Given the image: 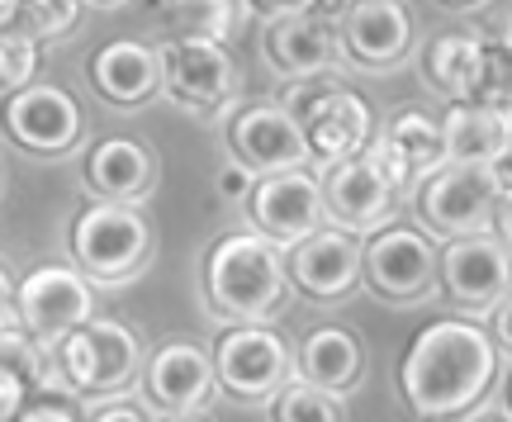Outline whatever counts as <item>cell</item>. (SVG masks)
<instances>
[{
	"instance_id": "d6986e66",
	"label": "cell",
	"mask_w": 512,
	"mask_h": 422,
	"mask_svg": "<svg viewBox=\"0 0 512 422\" xmlns=\"http://www.w3.org/2000/svg\"><path fill=\"white\" fill-rule=\"evenodd\" d=\"M91 81L110 105H147L162 91V53L138 38H114L91 57Z\"/></svg>"
},
{
	"instance_id": "8992f818",
	"label": "cell",
	"mask_w": 512,
	"mask_h": 422,
	"mask_svg": "<svg viewBox=\"0 0 512 422\" xmlns=\"http://www.w3.org/2000/svg\"><path fill=\"white\" fill-rule=\"evenodd\" d=\"M498 166H441L418 185V219L441 238L479 233L494 219Z\"/></svg>"
},
{
	"instance_id": "7bdbcfd3",
	"label": "cell",
	"mask_w": 512,
	"mask_h": 422,
	"mask_svg": "<svg viewBox=\"0 0 512 422\" xmlns=\"http://www.w3.org/2000/svg\"><path fill=\"white\" fill-rule=\"evenodd\" d=\"M162 422H209V418H204V413H166Z\"/></svg>"
},
{
	"instance_id": "83f0119b",
	"label": "cell",
	"mask_w": 512,
	"mask_h": 422,
	"mask_svg": "<svg viewBox=\"0 0 512 422\" xmlns=\"http://www.w3.org/2000/svg\"><path fill=\"white\" fill-rule=\"evenodd\" d=\"M271 422H342V404L309 380H290L271 394Z\"/></svg>"
},
{
	"instance_id": "f1b7e54d",
	"label": "cell",
	"mask_w": 512,
	"mask_h": 422,
	"mask_svg": "<svg viewBox=\"0 0 512 422\" xmlns=\"http://www.w3.org/2000/svg\"><path fill=\"white\" fill-rule=\"evenodd\" d=\"M38 81V38L24 34L19 24L0 29V91L15 95Z\"/></svg>"
},
{
	"instance_id": "603a6c76",
	"label": "cell",
	"mask_w": 512,
	"mask_h": 422,
	"mask_svg": "<svg viewBox=\"0 0 512 422\" xmlns=\"http://www.w3.org/2000/svg\"><path fill=\"white\" fill-rule=\"evenodd\" d=\"M427 81L456 100H484L489 86V43L479 34H441L427 48Z\"/></svg>"
},
{
	"instance_id": "60d3db41",
	"label": "cell",
	"mask_w": 512,
	"mask_h": 422,
	"mask_svg": "<svg viewBox=\"0 0 512 422\" xmlns=\"http://www.w3.org/2000/svg\"><path fill=\"white\" fill-rule=\"evenodd\" d=\"M19 19V0H0V29H10Z\"/></svg>"
},
{
	"instance_id": "8fae6325",
	"label": "cell",
	"mask_w": 512,
	"mask_h": 422,
	"mask_svg": "<svg viewBox=\"0 0 512 422\" xmlns=\"http://www.w3.org/2000/svg\"><path fill=\"white\" fill-rule=\"evenodd\" d=\"M294 119H299L304 143H309V162H323V166L361 157L370 147V138H375V114H370V105L356 91H342V86L318 91Z\"/></svg>"
},
{
	"instance_id": "9c48e42d",
	"label": "cell",
	"mask_w": 512,
	"mask_h": 422,
	"mask_svg": "<svg viewBox=\"0 0 512 422\" xmlns=\"http://www.w3.org/2000/svg\"><path fill=\"white\" fill-rule=\"evenodd\" d=\"M0 124L5 138L19 143L34 157H62L72 152L81 138V105L62 86H24V91L5 95L0 105Z\"/></svg>"
},
{
	"instance_id": "30bf717a",
	"label": "cell",
	"mask_w": 512,
	"mask_h": 422,
	"mask_svg": "<svg viewBox=\"0 0 512 422\" xmlns=\"http://www.w3.org/2000/svg\"><path fill=\"white\" fill-rule=\"evenodd\" d=\"M247 209H252L256 233L275 247H294L309 233H318L323 223V190H318V176H309L304 166L299 171H271L252 185L247 195Z\"/></svg>"
},
{
	"instance_id": "b9f144b4",
	"label": "cell",
	"mask_w": 512,
	"mask_h": 422,
	"mask_svg": "<svg viewBox=\"0 0 512 422\" xmlns=\"http://www.w3.org/2000/svg\"><path fill=\"white\" fill-rule=\"evenodd\" d=\"M470 422H512V413L508 408H484V413H475Z\"/></svg>"
},
{
	"instance_id": "7a4b0ae2",
	"label": "cell",
	"mask_w": 512,
	"mask_h": 422,
	"mask_svg": "<svg viewBox=\"0 0 512 422\" xmlns=\"http://www.w3.org/2000/svg\"><path fill=\"white\" fill-rule=\"evenodd\" d=\"M204 290L219 318L233 323H261L271 318L290 294V266L280 261V247L252 233H228L214 242L204 261Z\"/></svg>"
},
{
	"instance_id": "2e32d148",
	"label": "cell",
	"mask_w": 512,
	"mask_h": 422,
	"mask_svg": "<svg viewBox=\"0 0 512 422\" xmlns=\"http://www.w3.org/2000/svg\"><path fill=\"white\" fill-rule=\"evenodd\" d=\"M147 399L162 413H200L209 404V394L219 389L214 380V356L195 342H166L152 351V361L143 370Z\"/></svg>"
},
{
	"instance_id": "d4e9b609",
	"label": "cell",
	"mask_w": 512,
	"mask_h": 422,
	"mask_svg": "<svg viewBox=\"0 0 512 422\" xmlns=\"http://www.w3.org/2000/svg\"><path fill=\"white\" fill-rule=\"evenodd\" d=\"M171 38H209V43H228L238 29L247 0H157Z\"/></svg>"
},
{
	"instance_id": "7c38bea8",
	"label": "cell",
	"mask_w": 512,
	"mask_h": 422,
	"mask_svg": "<svg viewBox=\"0 0 512 422\" xmlns=\"http://www.w3.org/2000/svg\"><path fill=\"white\" fill-rule=\"evenodd\" d=\"M437 276L456 304L494 309L498 299L512 290V252L498 238L465 233V238L446 242V252L437 257Z\"/></svg>"
},
{
	"instance_id": "e0dca14e",
	"label": "cell",
	"mask_w": 512,
	"mask_h": 422,
	"mask_svg": "<svg viewBox=\"0 0 512 422\" xmlns=\"http://www.w3.org/2000/svg\"><path fill=\"white\" fill-rule=\"evenodd\" d=\"M290 280L309 299H342L361 280V238L347 228H318L304 242H294Z\"/></svg>"
},
{
	"instance_id": "8d00e7d4",
	"label": "cell",
	"mask_w": 512,
	"mask_h": 422,
	"mask_svg": "<svg viewBox=\"0 0 512 422\" xmlns=\"http://www.w3.org/2000/svg\"><path fill=\"white\" fill-rule=\"evenodd\" d=\"M19 328V313H15V280L5 276V266H0V332Z\"/></svg>"
},
{
	"instance_id": "484cf974",
	"label": "cell",
	"mask_w": 512,
	"mask_h": 422,
	"mask_svg": "<svg viewBox=\"0 0 512 422\" xmlns=\"http://www.w3.org/2000/svg\"><path fill=\"white\" fill-rule=\"evenodd\" d=\"M43 361H48V347H38L24 328L0 332V413H15L24 399H34Z\"/></svg>"
},
{
	"instance_id": "6da1fadb",
	"label": "cell",
	"mask_w": 512,
	"mask_h": 422,
	"mask_svg": "<svg viewBox=\"0 0 512 422\" xmlns=\"http://www.w3.org/2000/svg\"><path fill=\"white\" fill-rule=\"evenodd\" d=\"M498 375L494 337L465 318H437L408 342L399 366L403 404L422 422L470 418Z\"/></svg>"
},
{
	"instance_id": "ee69618b",
	"label": "cell",
	"mask_w": 512,
	"mask_h": 422,
	"mask_svg": "<svg viewBox=\"0 0 512 422\" xmlns=\"http://www.w3.org/2000/svg\"><path fill=\"white\" fill-rule=\"evenodd\" d=\"M441 5H451V10H470V5H484V0H441Z\"/></svg>"
},
{
	"instance_id": "ffe728a7",
	"label": "cell",
	"mask_w": 512,
	"mask_h": 422,
	"mask_svg": "<svg viewBox=\"0 0 512 422\" xmlns=\"http://www.w3.org/2000/svg\"><path fill=\"white\" fill-rule=\"evenodd\" d=\"M152 181H157V162L138 138H100L86 152V185L95 200L133 204L152 190Z\"/></svg>"
},
{
	"instance_id": "52a82bcc",
	"label": "cell",
	"mask_w": 512,
	"mask_h": 422,
	"mask_svg": "<svg viewBox=\"0 0 512 422\" xmlns=\"http://www.w3.org/2000/svg\"><path fill=\"white\" fill-rule=\"evenodd\" d=\"M214 380L238 399H271L275 389L294 380L290 342L261 323H238L214 347Z\"/></svg>"
},
{
	"instance_id": "44dd1931",
	"label": "cell",
	"mask_w": 512,
	"mask_h": 422,
	"mask_svg": "<svg viewBox=\"0 0 512 422\" xmlns=\"http://www.w3.org/2000/svg\"><path fill=\"white\" fill-rule=\"evenodd\" d=\"M446 166H498L503 162V114L489 100H456L441 114Z\"/></svg>"
},
{
	"instance_id": "5b68a950",
	"label": "cell",
	"mask_w": 512,
	"mask_h": 422,
	"mask_svg": "<svg viewBox=\"0 0 512 422\" xmlns=\"http://www.w3.org/2000/svg\"><path fill=\"white\" fill-rule=\"evenodd\" d=\"M15 313H19V328L29 332L38 347L53 351L72 328L95 318L91 280L81 271H72V266H34L15 285Z\"/></svg>"
},
{
	"instance_id": "4dcf8cb0",
	"label": "cell",
	"mask_w": 512,
	"mask_h": 422,
	"mask_svg": "<svg viewBox=\"0 0 512 422\" xmlns=\"http://www.w3.org/2000/svg\"><path fill=\"white\" fill-rule=\"evenodd\" d=\"M366 162L375 166V171H380L384 176V185H389V190H394V195H408V190H413V181H418V171H413V166H408V157H403L399 147L389 143V138H370V147H366Z\"/></svg>"
},
{
	"instance_id": "cb8c5ba5",
	"label": "cell",
	"mask_w": 512,
	"mask_h": 422,
	"mask_svg": "<svg viewBox=\"0 0 512 422\" xmlns=\"http://www.w3.org/2000/svg\"><path fill=\"white\" fill-rule=\"evenodd\" d=\"M361 366H366V351L356 342V332L337 328V323L313 328L309 337H304V347H299V361H294L299 380H309L313 389H328V394L356 385V380H361Z\"/></svg>"
},
{
	"instance_id": "836d02e7",
	"label": "cell",
	"mask_w": 512,
	"mask_h": 422,
	"mask_svg": "<svg viewBox=\"0 0 512 422\" xmlns=\"http://www.w3.org/2000/svg\"><path fill=\"white\" fill-rule=\"evenodd\" d=\"M214 185H219V200H247L256 181H252V171H247L242 162H228L219 171V181H214Z\"/></svg>"
},
{
	"instance_id": "4fadbf2b",
	"label": "cell",
	"mask_w": 512,
	"mask_h": 422,
	"mask_svg": "<svg viewBox=\"0 0 512 422\" xmlns=\"http://www.w3.org/2000/svg\"><path fill=\"white\" fill-rule=\"evenodd\" d=\"M228 147L247 171H299L309 162V143L304 129L285 105H247L228 119Z\"/></svg>"
},
{
	"instance_id": "7402d4cb",
	"label": "cell",
	"mask_w": 512,
	"mask_h": 422,
	"mask_svg": "<svg viewBox=\"0 0 512 422\" xmlns=\"http://www.w3.org/2000/svg\"><path fill=\"white\" fill-rule=\"evenodd\" d=\"M337 53V29L328 19L313 15H290V19H271L266 29V62L280 76H318Z\"/></svg>"
},
{
	"instance_id": "5bb4252c",
	"label": "cell",
	"mask_w": 512,
	"mask_h": 422,
	"mask_svg": "<svg viewBox=\"0 0 512 422\" xmlns=\"http://www.w3.org/2000/svg\"><path fill=\"white\" fill-rule=\"evenodd\" d=\"M233 57L209 38H166L162 48V86L190 110H214L233 95Z\"/></svg>"
},
{
	"instance_id": "e575fe53",
	"label": "cell",
	"mask_w": 512,
	"mask_h": 422,
	"mask_svg": "<svg viewBox=\"0 0 512 422\" xmlns=\"http://www.w3.org/2000/svg\"><path fill=\"white\" fill-rule=\"evenodd\" d=\"M489 328H494V342H498V347L512 351V290L498 299L494 309H489Z\"/></svg>"
},
{
	"instance_id": "ac0fdd59",
	"label": "cell",
	"mask_w": 512,
	"mask_h": 422,
	"mask_svg": "<svg viewBox=\"0 0 512 422\" xmlns=\"http://www.w3.org/2000/svg\"><path fill=\"white\" fill-rule=\"evenodd\" d=\"M318 190H323V214H328L337 228H380L384 214L399 200V195L384 185L380 171L366 162V152L351 157V162L323 166Z\"/></svg>"
},
{
	"instance_id": "277c9868",
	"label": "cell",
	"mask_w": 512,
	"mask_h": 422,
	"mask_svg": "<svg viewBox=\"0 0 512 422\" xmlns=\"http://www.w3.org/2000/svg\"><path fill=\"white\" fill-rule=\"evenodd\" d=\"M147 252H152V228L133 204L95 200L76 214L72 257L81 266V276L100 280V285H119V280L143 271Z\"/></svg>"
},
{
	"instance_id": "ba28073f",
	"label": "cell",
	"mask_w": 512,
	"mask_h": 422,
	"mask_svg": "<svg viewBox=\"0 0 512 422\" xmlns=\"http://www.w3.org/2000/svg\"><path fill=\"white\" fill-rule=\"evenodd\" d=\"M361 280L384 299H418L437 280V247L408 223H380L361 242Z\"/></svg>"
},
{
	"instance_id": "9a60e30c",
	"label": "cell",
	"mask_w": 512,
	"mask_h": 422,
	"mask_svg": "<svg viewBox=\"0 0 512 422\" xmlns=\"http://www.w3.org/2000/svg\"><path fill=\"white\" fill-rule=\"evenodd\" d=\"M337 43L361 67H394L413 48V15L403 0H351Z\"/></svg>"
},
{
	"instance_id": "74e56055",
	"label": "cell",
	"mask_w": 512,
	"mask_h": 422,
	"mask_svg": "<svg viewBox=\"0 0 512 422\" xmlns=\"http://www.w3.org/2000/svg\"><path fill=\"white\" fill-rule=\"evenodd\" d=\"M347 5H351V0H313L309 15H313V19H328V24H332V19L347 15Z\"/></svg>"
},
{
	"instance_id": "d6a6232c",
	"label": "cell",
	"mask_w": 512,
	"mask_h": 422,
	"mask_svg": "<svg viewBox=\"0 0 512 422\" xmlns=\"http://www.w3.org/2000/svg\"><path fill=\"white\" fill-rule=\"evenodd\" d=\"M494 228L503 247L512 252V171L508 162H498V200H494Z\"/></svg>"
},
{
	"instance_id": "1f68e13d",
	"label": "cell",
	"mask_w": 512,
	"mask_h": 422,
	"mask_svg": "<svg viewBox=\"0 0 512 422\" xmlns=\"http://www.w3.org/2000/svg\"><path fill=\"white\" fill-rule=\"evenodd\" d=\"M10 422H81V418H76L72 399H62V394H34V399H24L10 413Z\"/></svg>"
},
{
	"instance_id": "f35d334b",
	"label": "cell",
	"mask_w": 512,
	"mask_h": 422,
	"mask_svg": "<svg viewBox=\"0 0 512 422\" xmlns=\"http://www.w3.org/2000/svg\"><path fill=\"white\" fill-rule=\"evenodd\" d=\"M91 422H147V418L133 404H114V408H105V413H95Z\"/></svg>"
},
{
	"instance_id": "f546056e",
	"label": "cell",
	"mask_w": 512,
	"mask_h": 422,
	"mask_svg": "<svg viewBox=\"0 0 512 422\" xmlns=\"http://www.w3.org/2000/svg\"><path fill=\"white\" fill-rule=\"evenodd\" d=\"M81 0H19V29L34 38H62L76 29Z\"/></svg>"
},
{
	"instance_id": "4316f807",
	"label": "cell",
	"mask_w": 512,
	"mask_h": 422,
	"mask_svg": "<svg viewBox=\"0 0 512 422\" xmlns=\"http://www.w3.org/2000/svg\"><path fill=\"white\" fill-rule=\"evenodd\" d=\"M384 138L399 147L408 166L418 171V176H432L446 166V147H441V119H432L427 110H399L389 114V124H384Z\"/></svg>"
},
{
	"instance_id": "bcb514c9",
	"label": "cell",
	"mask_w": 512,
	"mask_h": 422,
	"mask_svg": "<svg viewBox=\"0 0 512 422\" xmlns=\"http://www.w3.org/2000/svg\"><path fill=\"white\" fill-rule=\"evenodd\" d=\"M100 5H110V0H100Z\"/></svg>"
},
{
	"instance_id": "ab89813d",
	"label": "cell",
	"mask_w": 512,
	"mask_h": 422,
	"mask_svg": "<svg viewBox=\"0 0 512 422\" xmlns=\"http://www.w3.org/2000/svg\"><path fill=\"white\" fill-rule=\"evenodd\" d=\"M494 48H498L503 57H512V10H508V19L498 24V43H494Z\"/></svg>"
},
{
	"instance_id": "3957f363",
	"label": "cell",
	"mask_w": 512,
	"mask_h": 422,
	"mask_svg": "<svg viewBox=\"0 0 512 422\" xmlns=\"http://www.w3.org/2000/svg\"><path fill=\"white\" fill-rule=\"evenodd\" d=\"M53 356L62 366V380L72 385V394L105 399V394H119V389L133 385V375L143 366V342L128 323L86 318L81 328H72L57 342Z\"/></svg>"
},
{
	"instance_id": "d590c367",
	"label": "cell",
	"mask_w": 512,
	"mask_h": 422,
	"mask_svg": "<svg viewBox=\"0 0 512 422\" xmlns=\"http://www.w3.org/2000/svg\"><path fill=\"white\" fill-rule=\"evenodd\" d=\"M247 5L266 19H290V15H309L313 0H247Z\"/></svg>"
},
{
	"instance_id": "f6af8a7d",
	"label": "cell",
	"mask_w": 512,
	"mask_h": 422,
	"mask_svg": "<svg viewBox=\"0 0 512 422\" xmlns=\"http://www.w3.org/2000/svg\"><path fill=\"white\" fill-rule=\"evenodd\" d=\"M508 413H512V375H508Z\"/></svg>"
}]
</instances>
